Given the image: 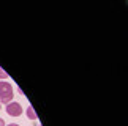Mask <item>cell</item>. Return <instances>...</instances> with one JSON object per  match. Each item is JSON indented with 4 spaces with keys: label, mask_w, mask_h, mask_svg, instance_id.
I'll list each match as a JSON object with an SVG mask.
<instances>
[{
    "label": "cell",
    "mask_w": 128,
    "mask_h": 126,
    "mask_svg": "<svg viewBox=\"0 0 128 126\" xmlns=\"http://www.w3.org/2000/svg\"><path fill=\"white\" fill-rule=\"evenodd\" d=\"M13 95H14L13 85L8 84L6 80H2V82H0V104L11 103V101H13Z\"/></svg>",
    "instance_id": "6da1fadb"
},
{
    "label": "cell",
    "mask_w": 128,
    "mask_h": 126,
    "mask_svg": "<svg viewBox=\"0 0 128 126\" xmlns=\"http://www.w3.org/2000/svg\"><path fill=\"white\" fill-rule=\"evenodd\" d=\"M6 114L11 117H19V115H22V106L16 101H11L6 104Z\"/></svg>",
    "instance_id": "7a4b0ae2"
},
{
    "label": "cell",
    "mask_w": 128,
    "mask_h": 126,
    "mask_svg": "<svg viewBox=\"0 0 128 126\" xmlns=\"http://www.w3.org/2000/svg\"><path fill=\"white\" fill-rule=\"evenodd\" d=\"M27 118H30V120H36L35 109H33L32 106H28V107H27Z\"/></svg>",
    "instance_id": "3957f363"
},
{
    "label": "cell",
    "mask_w": 128,
    "mask_h": 126,
    "mask_svg": "<svg viewBox=\"0 0 128 126\" xmlns=\"http://www.w3.org/2000/svg\"><path fill=\"white\" fill-rule=\"evenodd\" d=\"M8 74H6V72H5L3 69H2V68H0V79H2V80H5V79H8Z\"/></svg>",
    "instance_id": "277c9868"
},
{
    "label": "cell",
    "mask_w": 128,
    "mask_h": 126,
    "mask_svg": "<svg viewBox=\"0 0 128 126\" xmlns=\"http://www.w3.org/2000/svg\"><path fill=\"white\" fill-rule=\"evenodd\" d=\"M0 126H6V123H5L3 118H0Z\"/></svg>",
    "instance_id": "5b68a950"
},
{
    "label": "cell",
    "mask_w": 128,
    "mask_h": 126,
    "mask_svg": "<svg viewBox=\"0 0 128 126\" xmlns=\"http://www.w3.org/2000/svg\"><path fill=\"white\" fill-rule=\"evenodd\" d=\"M6 126H19V125H16V123H11V125H6Z\"/></svg>",
    "instance_id": "8992f818"
},
{
    "label": "cell",
    "mask_w": 128,
    "mask_h": 126,
    "mask_svg": "<svg viewBox=\"0 0 128 126\" xmlns=\"http://www.w3.org/2000/svg\"><path fill=\"white\" fill-rule=\"evenodd\" d=\"M38 126H41V125H38Z\"/></svg>",
    "instance_id": "52a82bcc"
},
{
    "label": "cell",
    "mask_w": 128,
    "mask_h": 126,
    "mask_svg": "<svg viewBox=\"0 0 128 126\" xmlns=\"http://www.w3.org/2000/svg\"><path fill=\"white\" fill-rule=\"evenodd\" d=\"M0 106H2V104H0Z\"/></svg>",
    "instance_id": "ba28073f"
}]
</instances>
